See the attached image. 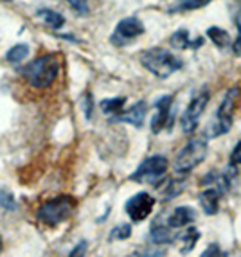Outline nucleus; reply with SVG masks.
I'll return each mask as SVG.
<instances>
[{
  "mask_svg": "<svg viewBox=\"0 0 241 257\" xmlns=\"http://www.w3.org/2000/svg\"><path fill=\"white\" fill-rule=\"evenodd\" d=\"M58 74H60V56L58 54H42L29 61L26 67H22L20 70L24 81L38 90L54 85Z\"/></svg>",
  "mask_w": 241,
  "mask_h": 257,
  "instance_id": "obj_1",
  "label": "nucleus"
},
{
  "mask_svg": "<svg viewBox=\"0 0 241 257\" xmlns=\"http://www.w3.org/2000/svg\"><path fill=\"white\" fill-rule=\"evenodd\" d=\"M237 97H239V88L232 86L228 88L223 95V101L220 103L218 110H216V115L212 119V122L205 128L203 135L207 139H216L220 135H227L230 132L234 124V111H236V103Z\"/></svg>",
  "mask_w": 241,
  "mask_h": 257,
  "instance_id": "obj_2",
  "label": "nucleus"
},
{
  "mask_svg": "<svg viewBox=\"0 0 241 257\" xmlns=\"http://www.w3.org/2000/svg\"><path fill=\"white\" fill-rule=\"evenodd\" d=\"M74 209H76V198L70 194H61L43 202L36 210V218L45 227H58L72 216Z\"/></svg>",
  "mask_w": 241,
  "mask_h": 257,
  "instance_id": "obj_3",
  "label": "nucleus"
},
{
  "mask_svg": "<svg viewBox=\"0 0 241 257\" xmlns=\"http://www.w3.org/2000/svg\"><path fill=\"white\" fill-rule=\"evenodd\" d=\"M141 63L144 69L150 70L153 76L160 77V79H166L182 69V60H178L177 56H173L171 52L162 47L144 51L141 56Z\"/></svg>",
  "mask_w": 241,
  "mask_h": 257,
  "instance_id": "obj_4",
  "label": "nucleus"
},
{
  "mask_svg": "<svg viewBox=\"0 0 241 257\" xmlns=\"http://www.w3.org/2000/svg\"><path fill=\"white\" fill-rule=\"evenodd\" d=\"M209 151V144L203 139H191L184 148L177 153L173 160V169L178 175H187L203 162Z\"/></svg>",
  "mask_w": 241,
  "mask_h": 257,
  "instance_id": "obj_5",
  "label": "nucleus"
},
{
  "mask_svg": "<svg viewBox=\"0 0 241 257\" xmlns=\"http://www.w3.org/2000/svg\"><path fill=\"white\" fill-rule=\"evenodd\" d=\"M168 171V159L164 155H151L142 160L141 166L130 175V180L137 184L159 185Z\"/></svg>",
  "mask_w": 241,
  "mask_h": 257,
  "instance_id": "obj_6",
  "label": "nucleus"
},
{
  "mask_svg": "<svg viewBox=\"0 0 241 257\" xmlns=\"http://www.w3.org/2000/svg\"><path fill=\"white\" fill-rule=\"evenodd\" d=\"M207 103H209V92L202 90L191 99V103L187 104V108L184 110L180 117V126L184 130V133H193L194 130L198 128V122L203 115Z\"/></svg>",
  "mask_w": 241,
  "mask_h": 257,
  "instance_id": "obj_7",
  "label": "nucleus"
},
{
  "mask_svg": "<svg viewBox=\"0 0 241 257\" xmlns=\"http://www.w3.org/2000/svg\"><path fill=\"white\" fill-rule=\"evenodd\" d=\"M144 24L139 18L128 17L125 20H120L115 26V31L112 35V43L120 47V45H128L130 42H134L135 38H139L141 35H144Z\"/></svg>",
  "mask_w": 241,
  "mask_h": 257,
  "instance_id": "obj_8",
  "label": "nucleus"
},
{
  "mask_svg": "<svg viewBox=\"0 0 241 257\" xmlns=\"http://www.w3.org/2000/svg\"><path fill=\"white\" fill-rule=\"evenodd\" d=\"M153 207H155V198L151 196L150 193L142 191V193H137L135 196L130 198L125 205V210L132 221L141 223L153 212Z\"/></svg>",
  "mask_w": 241,
  "mask_h": 257,
  "instance_id": "obj_9",
  "label": "nucleus"
},
{
  "mask_svg": "<svg viewBox=\"0 0 241 257\" xmlns=\"http://www.w3.org/2000/svg\"><path fill=\"white\" fill-rule=\"evenodd\" d=\"M171 106H173V95H164V97H160L155 103L157 113L151 117V132L155 133V135L162 132V130H168L173 126L175 117H173Z\"/></svg>",
  "mask_w": 241,
  "mask_h": 257,
  "instance_id": "obj_10",
  "label": "nucleus"
},
{
  "mask_svg": "<svg viewBox=\"0 0 241 257\" xmlns=\"http://www.w3.org/2000/svg\"><path fill=\"white\" fill-rule=\"evenodd\" d=\"M221 196H223V194H221L216 187H205L202 193H200V196H198L200 207H202L203 212H205L207 216L218 214Z\"/></svg>",
  "mask_w": 241,
  "mask_h": 257,
  "instance_id": "obj_11",
  "label": "nucleus"
},
{
  "mask_svg": "<svg viewBox=\"0 0 241 257\" xmlns=\"http://www.w3.org/2000/svg\"><path fill=\"white\" fill-rule=\"evenodd\" d=\"M194 219H196V210H194L193 207L182 205V207H177V209L168 216L166 225H168L169 228H182V227L191 225Z\"/></svg>",
  "mask_w": 241,
  "mask_h": 257,
  "instance_id": "obj_12",
  "label": "nucleus"
},
{
  "mask_svg": "<svg viewBox=\"0 0 241 257\" xmlns=\"http://www.w3.org/2000/svg\"><path fill=\"white\" fill-rule=\"evenodd\" d=\"M146 113H148L146 101H139V103H135L132 108L123 111V113L117 117V120H120V122H128V124L135 126V128H142L144 120H146Z\"/></svg>",
  "mask_w": 241,
  "mask_h": 257,
  "instance_id": "obj_13",
  "label": "nucleus"
},
{
  "mask_svg": "<svg viewBox=\"0 0 241 257\" xmlns=\"http://www.w3.org/2000/svg\"><path fill=\"white\" fill-rule=\"evenodd\" d=\"M150 239L153 244H168V243H173V241H177V236L173 234L168 225H160L159 221H155L151 225Z\"/></svg>",
  "mask_w": 241,
  "mask_h": 257,
  "instance_id": "obj_14",
  "label": "nucleus"
},
{
  "mask_svg": "<svg viewBox=\"0 0 241 257\" xmlns=\"http://www.w3.org/2000/svg\"><path fill=\"white\" fill-rule=\"evenodd\" d=\"M202 42H203L202 38H198L194 43L191 42L187 29H178V31H175V33L171 35V38H169V43H171V47L180 49V51H184V49H198L200 45H202Z\"/></svg>",
  "mask_w": 241,
  "mask_h": 257,
  "instance_id": "obj_15",
  "label": "nucleus"
},
{
  "mask_svg": "<svg viewBox=\"0 0 241 257\" xmlns=\"http://www.w3.org/2000/svg\"><path fill=\"white\" fill-rule=\"evenodd\" d=\"M200 230L198 228H194V227H189L187 230L184 232V234H180V236H177V239L180 241V253H189L191 250L196 246V243H198L200 239Z\"/></svg>",
  "mask_w": 241,
  "mask_h": 257,
  "instance_id": "obj_16",
  "label": "nucleus"
},
{
  "mask_svg": "<svg viewBox=\"0 0 241 257\" xmlns=\"http://www.w3.org/2000/svg\"><path fill=\"white\" fill-rule=\"evenodd\" d=\"M205 35H207V38L211 40V42L214 43L218 49H225V47H228V45H230V35H228L225 29H220V27L212 26V27H209V29H207Z\"/></svg>",
  "mask_w": 241,
  "mask_h": 257,
  "instance_id": "obj_17",
  "label": "nucleus"
},
{
  "mask_svg": "<svg viewBox=\"0 0 241 257\" xmlns=\"http://www.w3.org/2000/svg\"><path fill=\"white\" fill-rule=\"evenodd\" d=\"M126 104V97H113V99H103L101 101V111L106 115H120L123 108Z\"/></svg>",
  "mask_w": 241,
  "mask_h": 257,
  "instance_id": "obj_18",
  "label": "nucleus"
},
{
  "mask_svg": "<svg viewBox=\"0 0 241 257\" xmlns=\"http://www.w3.org/2000/svg\"><path fill=\"white\" fill-rule=\"evenodd\" d=\"M212 0H178L177 4L168 9L169 13H182V11H194V9L205 8Z\"/></svg>",
  "mask_w": 241,
  "mask_h": 257,
  "instance_id": "obj_19",
  "label": "nucleus"
},
{
  "mask_svg": "<svg viewBox=\"0 0 241 257\" xmlns=\"http://www.w3.org/2000/svg\"><path fill=\"white\" fill-rule=\"evenodd\" d=\"M38 15L43 18V22H45L51 29H60V27L65 26L63 15L56 13V11H52V9H40Z\"/></svg>",
  "mask_w": 241,
  "mask_h": 257,
  "instance_id": "obj_20",
  "label": "nucleus"
},
{
  "mask_svg": "<svg viewBox=\"0 0 241 257\" xmlns=\"http://www.w3.org/2000/svg\"><path fill=\"white\" fill-rule=\"evenodd\" d=\"M27 56H29V45L27 43H17L15 47H11L6 54V60L9 63H20L22 60H26Z\"/></svg>",
  "mask_w": 241,
  "mask_h": 257,
  "instance_id": "obj_21",
  "label": "nucleus"
},
{
  "mask_svg": "<svg viewBox=\"0 0 241 257\" xmlns=\"http://www.w3.org/2000/svg\"><path fill=\"white\" fill-rule=\"evenodd\" d=\"M184 185L185 182L184 180H171L168 184V187H164V200H171V198L178 196V194L184 191Z\"/></svg>",
  "mask_w": 241,
  "mask_h": 257,
  "instance_id": "obj_22",
  "label": "nucleus"
},
{
  "mask_svg": "<svg viewBox=\"0 0 241 257\" xmlns=\"http://www.w3.org/2000/svg\"><path fill=\"white\" fill-rule=\"evenodd\" d=\"M132 236V227L130 225H117V227L112 228V232H110V241L117 239V241H123V239H128V237Z\"/></svg>",
  "mask_w": 241,
  "mask_h": 257,
  "instance_id": "obj_23",
  "label": "nucleus"
},
{
  "mask_svg": "<svg viewBox=\"0 0 241 257\" xmlns=\"http://www.w3.org/2000/svg\"><path fill=\"white\" fill-rule=\"evenodd\" d=\"M0 207L6 210L17 209V200H15L13 193H9V191H6V189L0 191Z\"/></svg>",
  "mask_w": 241,
  "mask_h": 257,
  "instance_id": "obj_24",
  "label": "nucleus"
},
{
  "mask_svg": "<svg viewBox=\"0 0 241 257\" xmlns=\"http://www.w3.org/2000/svg\"><path fill=\"white\" fill-rule=\"evenodd\" d=\"M234 24H236V29H237V38L232 43V52L236 56H241V8L234 15Z\"/></svg>",
  "mask_w": 241,
  "mask_h": 257,
  "instance_id": "obj_25",
  "label": "nucleus"
},
{
  "mask_svg": "<svg viewBox=\"0 0 241 257\" xmlns=\"http://www.w3.org/2000/svg\"><path fill=\"white\" fill-rule=\"evenodd\" d=\"M67 2H69L70 8L78 15H81V17H85V15L88 13V2H86V0H67Z\"/></svg>",
  "mask_w": 241,
  "mask_h": 257,
  "instance_id": "obj_26",
  "label": "nucleus"
},
{
  "mask_svg": "<svg viewBox=\"0 0 241 257\" xmlns=\"http://www.w3.org/2000/svg\"><path fill=\"white\" fill-rule=\"evenodd\" d=\"M81 104H83V111H85V117H86V119H90L92 111H94V101H92V95L90 94L83 95Z\"/></svg>",
  "mask_w": 241,
  "mask_h": 257,
  "instance_id": "obj_27",
  "label": "nucleus"
},
{
  "mask_svg": "<svg viewBox=\"0 0 241 257\" xmlns=\"http://www.w3.org/2000/svg\"><path fill=\"white\" fill-rule=\"evenodd\" d=\"M86 250H88V241L81 239L76 246L72 248V252L69 253V257H85Z\"/></svg>",
  "mask_w": 241,
  "mask_h": 257,
  "instance_id": "obj_28",
  "label": "nucleus"
},
{
  "mask_svg": "<svg viewBox=\"0 0 241 257\" xmlns=\"http://www.w3.org/2000/svg\"><path fill=\"white\" fill-rule=\"evenodd\" d=\"M221 255H223V252H221V248L218 246V243H211L203 250L200 257H221Z\"/></svg>",
  "mask_w": 241,
  "mask_h": 257,
  "instance_id": "obj_29",
  "label": "nucleus"
},
{
  "mask_svg": "<svg viewBox=\"0 0 241 257\" xmlns=\"http://www.w3.org/2000/svg\"><path fill=\"white\" fill-rule=\"evenodd\" d=\"M230 164L232 166H241V141L237 142L236 146H234L232 153H230Z\"/></svg>",
  "mask_w": 241,
  "mask_h": 257,
  "instance_id": "obj_30",
  "label": "nucleus"
},
{
  "mask_svg": "<svg viewBox=\"0 0 241 257\" xmlns=\"http://www.w3.org/2000/svg\"><path fill=\"white\" fill-rule=\"evenodd\" d=\"M0 252H2V237H0Z\"/></svg>",
  "mask_w": 241,
  "mask_h": 257,
  "instance_id": "obj_31",
  "label": "nucleus"
},
{
  "mask_svg": "<svg viewBox=\"0 0 241 257\" xmlns=\"http://www.w3.org/2000/svg\"><path fill=\"white\" fill-rule=\"evenodd\" d=\"M221 257H228V255H227V253H223V255H221Z\"/></svg>",
  "mask_w": 241,
  "mask_h": 257,
  "instance_id": "obj_32",
  "label": "nucleus"
},
{
  "mask_svg": "<svg viewBox=\"0 0 241 257\" xmlns=\"http://www.w3.org/2000/svg\"><path fill=\"white\" fill-rule=\"evenodd\" d=\"M6 2H11V0H6Z\"/></svg>",
  "mask_w": 241,
  "mask_h": 257,
  "instance_id": "obj_33",
  "label": "nucleus"
}]
</instances>
